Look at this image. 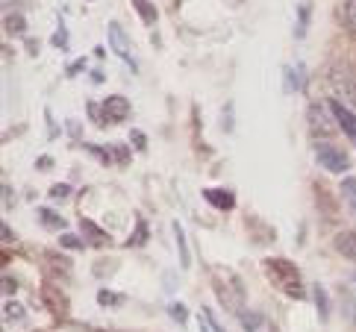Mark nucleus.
Masks as SVG:
<instances>
[{
  "mask_svg": "<svg viewBox=\"0 0 356 332\" xmlns=\"http://www.w3.org/2000/svg\"><path fill=\"white\" fill-rule=\"evenodd\" d=\"M168 312H171V317H174V321H177V324H186V317H188V312H186V306H180V303H174V306H171V309H168Z\"/></svg>",
  "mask_w": 356,
  "mask_h": 332,
  "instance_id": "obj_25",
  "label": "nucleus"
},
{
  "mask_svg": "<svg viewBox=\"0 0 356 332\" xmlns=\"http://www.w3.org/2000/svg\"><path fill=\"white\" fill-rule=\"evenodd\" d=\"M345 24H348V30L356 35V0H348L345 3Z\"/></svg>",
  "mask_w": 356,
  "mask_h": 332,
  "instance_id": "obj_19",
  "label": "nucleus"
},
{
  "mask_svg": "<svg viewBox=\"0 0 356 332\" xmlns=\"http://www.w3.org/2000/svg\"><path fill=\"white\" fill-rule=\"evenodd\" d=\"M80 229H83V235H86L88 244H95V247H106V244H109V235H106L97 224H92V221H80Z\"/></svg>",
  "mask_w": 356,
  "mask_h": 332,
  "instance_id": "obj_11",
  "label": "nucleus"
},
{
  "mask_svg": "<svg viewBox=\"0 0 356 332\" xmlns=\"http://www.w3.org/2000/svg\"><path fill=\"white\" fill-rule=\"evenodd\" d=\"M50 194H54L56 200H62V197H68V194H71V185H65V183H56L54 188H50Z\"/></svg>",
  "mask_w": 356,
  "mask_h": 332,
  "instance_id": "obj_26",
  "label": "nucleus"
},
{
  "mask_svg": "<svg viewBox=\"0 0 356 332\" xmlns=\"http://www.w3.org/2000/svg\"><path fill=\"white\" fill-rule=\"evenodd\" d=\"M24 27H27V21H24L21 15H6V33H24Z\"/></svg>",
  "mask_w": 356,
  "mask_h": 332,
  "instance_id": "obj_20",
  "label": "nucleus"
},
{
  "mask_svg": "<svg viewBox=\"0 0 356 332\" xmlns=\"http://www.w3.org/2000/svg\"><path fill=\"white\" fill-rule=\"evenodd\" d=\"M133 6H136L138 15L145 18L147 27H154V24H156V6L150 3V0H133Z\"/></svg>",
  "mask_w": 356,
  "mask_h": 332,
  "instance_id": "obj_14",
  "label": "nucleus"
},
{
  "mask_svg": "<svg viewBox=\"0 0 356 332\" xmlns=\"http://www.w3.org/2000/svg\"><path fill=\"white\" fill-rule=\"evenodd\" d=\"M100 303H104V306H109V303H121V297L118 294H109V291H100V297H97Z\"/></svg>",
  "mask_w": 356,
  "mask_h": 332,
  "instance_id": "obj_30",
  "label": "nucleus"
},
{
  "mask_svg": "<svg viewBox=\"0 0 356 332\" xmlns=\"http://www.w3.org/2000/svg\"><path fill=\"white\" fill-rule=\"evenodd\" d=\"M315 159L321 162V168L333 171V174H345L350 168L348 153L341 150V147H336V144H330V142H318L315 144Z\"/></svg>",
  "mask_w": 356,
  "mask_h": 332,
  "instance_id": "obj_3",
  "label": "nucleus"
},
{
  "mask_svg": "<svg viewBox=\"0 0 356 332\" xmlns=\"http://www.w3.org/2000/svg\"><path fill=\"white\" fill-rule=\"evenodd\" d=\"M315 300H318V317H321V321H327L330 309H327V297H324V288H315Z\"/></svg>",
  "mask_w": 356,
  "mask_h": 332,
  "instance_id": "obj_21",
  "label": "nucleus"
},
{
  "mask_svg": "<svg viewBox=\"0 0 356 332\" xmlns=\"http://www.w3.org/2000/svg\"><path fill=\"white\" fill-rule=\"evenodd\" d=\"M109 159H118L121 165L130 162V153H127L124 147H115V144H109Z\"/></svg>",
  "mask_w": 356,
  "mask_h": 332,
  "instance_id": "obj_23",
  "label": "nucleus"
},
{
  "mask_svg": "<svg viewBox=\"0 0 356 332\" xmlns=\"http://www.w3.org/2000/svg\"><path fill=\"white\" fill-rule=\"evenodd\" d=\"M59 244H62V247H71V250H83V241H80L77 235H68V233L59 238Z\"/></svg>",
  "mask_w": 356,
  "mask_h": 332,
  "instance_id": "obj_24",
  "label": "nucleus"
},
{
  "mask_svg": "<svg viewBox=\"0 0 356 332\" xmlns=\"http://www.w3.org/2000/svg\"><path fill=\"white\" fill-rule=\"evenodd\" d=\"M307 21H309V6L307 9H300V24H298V35L307 33Z\"/></svg>",
  "mask_w": 356,
  "mask_h": 332,
  "instance_id": "obj_29",
  "label": "nucleus"
},
{
  "mask_svg": "<svg viewBox=\"0 0 356 332\" xmlns=\"http://www.w3.org/2000/svg\"><path fill=\"white\" fill-rule=\"evenodd\" d=\"M265 276L271 279L277 291H283L291 300H303V276L295 262L289 259H265Z\"/></svg>",
  "mask_w": 356,
  "mask_h": 332,
  "instance_id": "obj_1",
  "label": "nucleus"
},
{
  "mask_svg": "<svg viewBox=\"0 0 356 332\" xmlns=\"http://www.w3.org/2000/svg\"><path fill=\"white\" fill-rule=\"evenodd\" d=\"M174 235H177V250H180V265L188 267V265H192V256H188V244H186V235H183L180 224H174Z\"/></svg>",
  "mask_w": 356,
  "mask_h": 332,
  "instance_id": "obj_16",
  "label": "nucleus"
},
{
  "mask_svg": "<svg viewBox=\"0 0 356 332\" xmlns=\"http://www.w3.org/2000/svg\"><path fill=\"white\" fill-rule=\"evenodd\" d=\"M100 109H104V121H106V124H109V121H115V124H118V121H127V118H130V100L121 97V94L106 97Z\"/></svg>",
  "mask_w": 356,
  "mask_h": 332,
  "instance_id": "obj_6",
  "label": "nucleus"
},
{
  "mask_svg": "<svg viewBox=\"0 0 356 332\" xmlns=\"http://www.w3.org/2000/svg\"><path fill=\"white\" fill-rule=\"evenodd\" d=\"M50 162H54V159H50V156H44V159H39V162H35V165H39V168L44 171V168H50Z\"/></svg>",
  "mask_w": 356,
  "mask_h": 332,
  "instance_id": "obj_34",
  "label": "nucleus"
},
{
  "mask_svg": "<svg viewBox=\"0 0 356 332\" xmlns=\"http://www.w3.org/2000/svg\"><path fill=\"white\" fill-rule=\"evenodd\" d=\"M200 326H203V332H207V324H203V321H200Z\"/></svg>",
  "mask_w": 356,
  "mask_h": 332,
  "instance_id": "obj_36",
  "label": "nucleus"
},
{
  "mask_svg": "<svg viewBox=\"0 0 356 332\" xmlns=\"http://www.w3.org/2000/svg\"><path fill=\"white\" fill-rule=\"evenodd\" d=\"M42 300H44V306H47V309L54 312L56 317H65V312H68V297L62 294L56 285H44V288H42Z\"/></svg>",
  "mask_w": 356,
  "mask_h": 332,
  "instance_id": "obj_7",
  "label": "nucleus"
},
{
  "mask_svg": "<svg viewBox=\"0 0 356 332\" xmlns=\"http://www.w3.org/2000/svg\"><path fill=\"white\" fill-rule=\"evenodd\" d=\"M24 315H27V312H24V306H21V303H12V300H9V303L3 306V324H12V321H21V317H24Z\"/></svg>",
  "mask_w": 356,
  "mask_h": 332,
  "instance_id": "obj_18",
  "label": "nucleus"
},
{
  "mask_svg": "<svg viewBox=\"0 0 356 332\" xmlns=\"http://www.w3.org/2000/svg\"><path fill=\"white\" fill-rule=\"evenodd\" d=\"M330 109H333L336 121H339V130H341V133H348L353 142H356V115H353L348 106H341L339 100H330Z\"/></svg>",
  "mask_w": 356,
  "mask_h": 332,
  "instance_id": "obj_8",
  "label": "nucleus"
},
{
  "mask_svg": "<svg viewBox=\"0 0 356 332\" xmlns=\"http://www.w3.org/2000/svg\"><path fill=\"white\" fill-rule=\"evenodd\" d=\"M130 142H133L138 150H145V147H147V138H145V133H138V130H133V133H130Z\"/></svg>",
  "mask_w": 356,
  "mask_h": 332,
  "instance_id": "obj_27",
  "label": "nucleus"
},
{
  "mask_svg": "<svg viewBox=\"0 0 356 332\" xmlns=\"http://www.w3.org/2000/svg\"><path fill=\"white\" fill-rule=\"evenodd\" d=\"M212 279H215V294L227 306V312L241 315L245 312V285L241 279L230 271V267H212Z\"/></svg>",
  "mask_w": 356,
  "mask_h": 332,
  "instance_id": "obj_2",
  "label": "nucleus"
},
{
  "mask_svg": "<svg viewBox=\"0 0 356 332\" xmlns=\"http://www.w3.org/2000/svg\"><path fill=\"white\" fill-rule=\"evenodd\" d=\"M83 65H86V62H83V59H77V62H74V65H71V68H68V74H77V71H80V68H83Z\"/></svg>",
  "mask_w": 356,
  "mask_h": 332,
  "instance_id": "obj_33",
  "label": "nucleus"
},
{
  "mask_svg": "<svg viewBox=\"0 0 356 332\" xmlns=\"http://www.w3.org/2000/svg\"><path fill=\"white\" fill-rule=\"evenodd\" d=\"M203 321H207V324L212 326V332H224V329H221V324H218V321H215V315H212L209 309H207V312H203Z\"/></svg>",
  "mask_w": 356,
  "mask_h": 332,
  "instance_id": "obj_28",
  "label": "nucleus"
},
{
  "mask_svg": "<svg viewBox=\"0 0 356 332\" xmlns=\"http://www.w3.org/2000/svg\"><path fill=\"white\" fill-rule=\"evenodd\" d=\"M238 321L245 326V332H277V326L262 312H241Z\"/></svg>",
  "mask_w": 356,
  "mask_h": 332,
  "instance_id": "obj_9",
  "label": "nucleus"
},
{
  "mask_svg": "<svg viewBox=\"0 0 356 332\" xmlns=\"http://www.w3.org/2000/svg\"><path fill=\"white\" fill-rule=\"evenodd\" d=\"M341 197H345V203H348L350 215L356 218V176H350V180L341 183Z\"/></svg>",
  "mask_w": 356,
  "mask_h": 332,
  "instance_id": "obj_15",
  "label": "nucleus"
},
{
  "mask_svg": "<svg viewBox=\"0 0 356 332\" xmlns=\"http://www.w3.org/2000/svg\"><path fill=\"white\" fill-rule=\"evenodd\" d=\"M109 44H112V50H115V53H118L133 71L138 68L136 59H133V50H130V38H127V33L121 30V24H109Z\"/></svg>",
  "mask_w": 356,
  "mask_h": 332,
  "instance_id": "obj_5",
  "label": "nucleus"
},
{
  "mask_svg": "<svg viewBox=\"0 0 356 332\" xmlns=\"http://www.w3.org/2000/svg\"><path fill=\"white\" fill-rule=\"evenodd\" d=\"M203 197H207L215 209H221V212H227V209H233L236 206V197H233V191H227V188H207L203 191Z\"/></svg>",
  "mask_w": 356,
  "mask_h": 332,
  "instance_id": "obj_10",
  "label": "nucleus"
},
{
  "mask_svg": "<svg viewBox=\"0 0 356 332\" xmlns=\"http://www.w3.org/2000/svg\"><path fill=\"white\" fill-rule=\"evenodd\" d=\"M39 221H42L44 226H50V229H62V226H65V218H59L54 209H42V212H39Z\"/></svg>",
  "mask_w": 356,
  "mask_h": 332,
  "instance_id": "obj_17",
  "label": "nucleus"
},
{
  "mask_svg": "<svg viewBox=\"0 0 356 332\" xmlns=\"http://www.w3.org/2000/svg\"><path fill=\"white\" fill-rule=\"evenodd\" d=\"M15 288H18V285H15V279H9V276H6V279H3V291H6V294H12Z\"/></svg>",
  "mask_w": 356,
  "mask_h": 332,
  "instance_id": "obj_31",
  "label": "nucleus"
},
{
  "mask_svg": "<svg viewBox=\"0 0 356 332\" xmlns=\"http://www.w3.org/2000/svg\"><path fill=\"white\" fill-rule=\"evenodd\" d=\"M3 241H12V229L3 224Z\"/></svg>",
  "mask_w": 356,
  "mask_h": 332,
  "instance_id": "obj_35",
  "label": "nucleus"
},
{
  "mask_svg": "<svg viewBox=\"0 0 356 332\" xmlns=\"http://www.w3.org/2000/svg\"><path fill=\"white\" fill-rule=\"evenodd\" d=\"M54 44H56V47H65V33H62V30L54 35Z\"/></svg>",
  "mask_w": 356,
  "mask_h": 332,
  "instance_id": "obj_32",
  "label": "nucleus"
},
{
  "mask_svg": "<svg viewBox=\"0 0 356 332\" xmlns=\"http://www.w3.org/2000/svg\"><path fill=\"white\" fill-rule=\"evenodd\" d=\"M145 241H147V224L138 221V224H136V233H133V238H130V244H145Z\"/></svg>",
  "mask_w": 356,
  "mask_h": 332,
  "instance_id": "obj_22",
  "label": "nucleus"
},
{
  "mask_svg": "<svg viewBox=\"0 0 356 332\" xmlns=\"http://www.w3.org/2000/svg\"><path fill=\"white\" fill-rule=\"evenodd\" d=\"M339 126L336 121V115L330 106H321V103H315L309 106V130L315 138H327V135H333V130Z\"/></svg>",
  "mask_w": 356,
  "mask_h": 332,
  "instance_id": "obj_4",
  "label": "nucleus"
},
{
  "mask_svg": "<svg viewBox=\"0 0 356 332\" xmlns=\"http://www.w3.org/2000/svg\"><path fill=\"white\" fill-rule=\"evenodd\" d=\"M336 250H339L345 259L356 262V233H339V238H336Z\"/></svg>",
  "mask_w": 356,
  "mask_h": 332,
  "instance_id": "obj_13",
  "label": "nucleus"
},
{
  "mask_svg": "<svg viewBox=\"0 0 356 332\" xmlns=\"http://www.w3.org/2000/svg\"><path fill=\"white\" fill-rule=\"evenodd\" d=\"M303 85H307V68H303L300 62L286 68V92H300Z\"/></svg>",
  "mask_w": 356,
  "mask_h": 332,
  "instance_id": "obj_12",
  "label": "nucleus"
}]
</instances>
